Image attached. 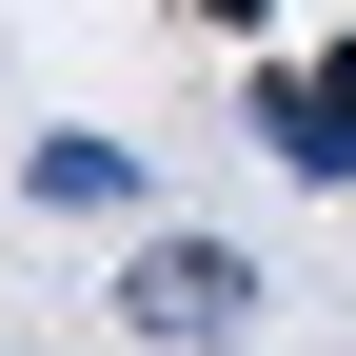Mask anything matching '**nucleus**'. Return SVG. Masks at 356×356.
Instances as JSON below:
<instances>
[{
  "instance_id": "obj_4",
  "label": "nucleus",
  "mask_w": 356,
  "mask_h": 356,
  "mask_svg": "<svg viewBox=\"0 0 356 356\" xmlns=\"http://www.w3.org/2000/svg\"><path fill=\"white\" fill-rule=\"evenodd\" d=\"M317 99H337V119H356V40H337V60H317Z\"/></svg>"
},
{
  "instance_id": "obj_3",
  "label": "nucleus",
  "mask_w": 356,
  "mask_h": 356,
  "mask_svg": "<svg viewBox=\"0 0 356 356\" xmlns=\"http://www.w3.org/2000/svg\"><path fill=\"white\" fill-rule=\"evenodd\" d=\"M40 198H79V218H119V198H139V139H40Z\"/></svg>"
},
{
  "instance_id": "obj_2",
  "label": "nucleus",
  "mask_w": 356,
  "mask_h": 356,
  "mask_svg": "<svg viewBox=\"0 0 356 356\" xmlns=\"http://www.w3.org/2000/svg\"><path fill=\"white\" fill-rule=\"evenodd\" d=\"M257 159L277 178H356V119L317 99V79H257Z\"/></svg>"
},
{
  "instance_id": "obj_1",
  "label": "nucleus",
  "mask_w": 356,
  "mask_h": 356,
  "mask_svg": "<svg viewBox=\"0 0 356 356\" xmlns=\"http://www.w3.org/2000/svg\"><path fill=\"white\" fill-rule=\"evenodd\" d=\"M119 337H159V356L257 337V257H238V238H198V218H178V238H139V257H119Z\"/></svg>"
}]
</instances>
